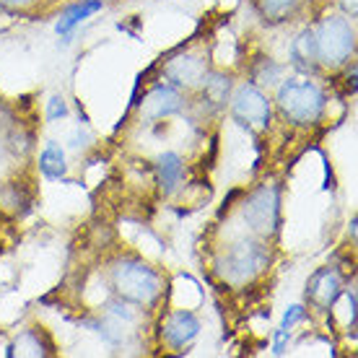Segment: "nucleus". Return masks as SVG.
Masks as SVG:
<instances>
[{
  "label": "nucleus",
  "instance_id": "9b49d317",
  "mask_svg": "<svg viewBox=\"0 0 358 358\" xmlns=\"http://www.w3.org/2000/svg\"><path fill=\"white\" fill-rule=\"evenodd\" d=\"M200 99L208 109H224L226 101H229V94H231V78L224 76V73L208 71L206 78L200 81Z\"/></svg>",
  "mask_w": 358,
  "mask_h": 358
},
{
  "label": "nucleus",
  "instance_id": "4be33fe9",
  "mask_svg": "<svg viewBox=\"0 0 358 358\" xmlns=\"http://www.w3.org/2000/svg\"><path fill=\"white\" fill-rule=\"evenodd\" d=\"M0 164H6V143L0 141Z\"/></svg>",
  "mask_w": 358,
  "mask_h": 358
},
{
  "label": "nucleus",
  "instance_id": "f8f14e48",
  "mask_svg": "<svg viewBox=\"0 0 358 358\" xmlns=\"http://www.w3.org/2000/svg\"><path fill=\"white\" fill-rule=\"evenodd\" d=\"M291 63L299 71H314L320 65L317 57V39H314V29H301L296 39L291 42Z\"/></svg>",
  "mask_w": 358,
  "mask_h": 358
},
{
  "label": "nucleus",
  "instance_id": "20e7f679",
  "mask_svg": "<svg viewBox=\"0 0 358 358\" xmlns=\"http://www.w3.org/2000/svg\"><path fill=\"white\" fill-rule=\"evenodd\" d=\"M314 39H317V57L327 68H341L356 52V29L343 16L322 18L320 27L314 29Z\"/></svg>",
  "mask_w": 358,
  "mask_h": 358
},
{
  "label": "nucleus",
  "instance_id": "2eb2a0df",
  "mask_svg": "<svg viewBox=\"0 0 358 358\" xmlns=\"http://www.w3.org/2000/svg\"><path fill=\"white\" fill-rule=\"evenodd\" d=\"M39 171L45 174L47 179H63L65 171H68V164H65V151L60 148V143H50L45 145V151L39 153Z\"/></svg>",
  "mask_w": 358,
  "mask_h": 358
},
{
  "label": "nucleus",
  "instance_id": "ddd939ff",
  "mask_svg": "<svg viewBox=\"0 0 358 358\" xmlns=\"http://www.w3.org/2000/svg\"><path fill=\"white\" fill-rule=\"evenodd\" d=\"M156 171H159V182H162L164 192L169 195L179 187V182L185 177V164L174 151H166L156 159Z\"/></svg>",
  "mask_w": 358,
  "mask_h": 358
},
{
  "label": "nucleus",
  "instance_id": "9d476101",
  "mask_svg": "<svg viewBox=\"0 0 358 358\" xmlns=\"http://www.w3.org/2000/svg\"><path fill=\"white\" fill-rule=\"evenodd\" d=\"M200 335V320L192 312H171L164 322V341L174 350H185Z\"/></svg>",
  "mask_w": 358,
  "mask_h": 358
},
{
  "label": "nucleus",
  "instance_id": "4468645a",
  "mask_svg": "<svg viewBox=\"0 0 358 358\" xmlns=\"http://www.w3.org/2000/svg\"><path fill=\"white\" fill-rule=\"evenodd\" d=\"M96 10H101V0H78L76 6H71L60 16V21H57V34L68 36L73 29L78 27V24H83L89 16H94Z\"/></svg>",
  "mask_w": 358,
  "mask_h": 358
},
{
  "label": "nucleus",
  "instance_id": "7ed1b4c3",
  "mask_svg": "<svg viewBox=\"0 0 358 358\" xmlns=\"http://www.w3.org/2000/svg\"><path fill=\"white\" fill-rule=\"evenodd\" d=\"M324 91L309 78H288L278 86L275 107L291 125H314L324 115Z\"/></svg>",
  "mask_w": 358,
  "mask_h": 358
},
{
  "label": "nucleus",
  "instance_id": "f3484780",
  "mask_svg": "<svg viewBox=\"0 0 358 358\" xmlns=\"http://www.w3.org/2000/svg\"><path fill=\"white\" fill-rule=\"evenodd\" d=\"M252 78H255V83L270 86V83H275L280 78V65H275L273 60H260L252 71Z\"/></svg>",
  "mask_w": 358,
  "mask_h": 358
},
{
  "label": "nucleus",
  "instance_id": "dca6fc26",
  "mask_svg": "<svg viewBox=\"0 0 358 358\" xmlns=\"http://www.w3.org/2000/svg\"><path fill=\"white\" fill-rule=\"evenodd\" d=\"M304 3L306 0H257V8L265 16V21L280 24V21H288L294 13H299Z\"/></svg>",
  "mask_w": 358,
  "mask_h": 358
},
{
  "label": "nucleus",
  "instance_id": "39448f33",
  "mask_svg": "<svg viewBox=\"0 0 358 358\" xmlns=\"http://www.w3.org/2000/svg\"><path fill=\"white\" fill-rule=\"evenodd\" d=\"M244 224L260 239H270L280 226V189L278 185H260L242 206Z\"/></svg>",
  "mask_w": 358,
  "mask_h": 358
},
{
  "label": "nucleus",
  "instance_id": "423d86ee",
  "mask_svg": "<svg viewBox=\"0 0 358 358\" xmlns=\"http://www.w3.org/2000/svg\"><path fill=\"white\" fill-rule=\"evenodd\" d=\"M231 101V117L247 130H265L273 117V104L270 99L262 94L260 86L255 83H242L234 91Z\"/></svg>",
  "mask_w": 358,
  "mask_h": 358
},
{
  "label": "nucleus",
  "instance_id": "6ab92c4d",
  "mask_svg": "<svg viewBox=\"0 0 358 358\" xmlns=\"http://www.w3.org/2000/svg\"><path fill=\"white\" fill-rule=\"evenodd\" d=\"M68 115V107H65L63 96H52L50 101H47V120L50 122H55V120H60V117Z\"/></svg>",
  "mask_w": 358,
  "mask_h": 358
},
{
  "label": "nucleus",
  "instance_id": "f03ea898",
  "mask_svg": "<svg viewBox=\"0 0 358 358\" xmlns=\"http://www.w3.org/2000/svg\"><path fill=\"white\" fill-rule=\"evenodd\" d=\"M270 265V250L260 239H236L231 247H226V252L218 257V275L224 283L234 288H242L255 283L257 278L265 273Z\"/></svg>",
  "mask_w": 358,
  "mask_h": 358
},
{
  "label": "nucleus",
  "instance_id": "aec40b11",
  "mask_svg": "<svg viewBox=\"0 0 358 358\" xmlns=\"http://www.w3.org/2000/svg\"><path fill=\"white\" fill-rule=\"evenodd\" d=\"M36 0H0V6H6V8H13V10H24L29 6H34Z\"/></svg>",
  "mask_w": 358,
  "mask_h": 358
},
{
  "label": "nucleus",
  "instance_id": "0eeeda50",
  "mask_svg": "<svg viewBox=\"0 0 358 358\" xmlns=\"http://www.w3.org/2000/svg\"><path fill=\"white\" fill-rule=\"evenodd\" d=\"M208 63L203 55L195 52H179L171 55L169 60L164 63V76L169 78L174 89H197L200 81L206 78Z\"/></svg>",
  "mask_w": 358,
  "mask_h": 358
},
{
  "label": "nucleus",
  "instance_id": "1a4fd4ad",
  "mask_svg": "<svg viewBox=\"0 0 358 358\" xmlns=\"http://www.w3.org/2000/svg\"><path fill=\"white\" fill-rule=\"evenodd\" d=\"M341 294H343V280L335 268H320L306 280V301L314 309H320V312L332 309L335 301L341 299Z\"/></svg>",
  "mask_w": 358,
  "mask_h": 358
},
{
  "label": "nucleus",
  "instance_id": "6e6552de",
  "mask_svg": "<svg viewBox=\"0 0 358 358\" xmlns=\"http://www.w3.org/2000/svg\"><path fill=\"white\" fill-rule=\"evenodd\" d=\"M185 107V99L179 94V89L174 86H153L138 104V112H141V120L145 122H159V120H166V117L177 115L179 109Z\"/></svg>",
  "mask_w": 358,
  "mask_h": 358
},
{
  "label": "nucleus",
  "instance_id": "f257e3e1",
  "mask_svg": "<svg viewBox=\"0 0 358 358\" xmlns=\"http://www.w3.org/2000/svg\"><path fill=\"white\" fill-rule=\"evenodd\" d=\"M115 294L135 306H153L162 296V275L141 257H120L109 268Z\"/></svg>",
  "mask_w": 358,
  "mask_h": 358
},
{
  "label": "nucleus",
  "instance_id": "a211bd4d",
  "mask_svg": "<svg viewBox=\"0 0 358 358\" xmlns=\"http://www.w3.org/2000/svg\"><path fill=\"white\" fill-rule=\"evenodd\" d=\"M306 320V309L301 304H294V306H288L286 314H283V322H280V330H286L291 332L299 322H304Z\"/></svg>",
  "mask_w": 358,
  "mask_h": 358
},
{
  "label": "nucleus",
  "instance_id": "412c9836",
  "mask_svg": "<svg viewBox=\"0 0 358 358\" xmlns=\"http://www.w3.org/2000/svg\"><path fill=\"white\" fill-rule=\"evenodd\" d=\"M343 8H345V10H348V13H350V16H356V0H343Z\"/></svg>",
  "mask_w": 358,
  "mask_h": 358
}]
</instances>
